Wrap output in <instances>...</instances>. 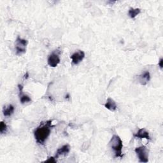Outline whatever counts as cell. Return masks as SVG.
<instances>
[{"mask_svg":"<svg viewBox=\"0 0 163 163\" xmlns=\"http://www.w3.org/2000/svg\"><path fill=\"white\" fill-rule=\"evenodd\" d=\"M54 127L52 125V120L43 122L35 129L34 136L36 142L39 145H44L50 134L51 128Z\"/></svg>","mask_w":163,"mask_h":163,"instance_id":"1","label":"cell"},{"mask_svg":"<svg viewBox=\"0 0 163 163\" xmlns=\"http://www.w3.org/2000/svg\"><path fill=\"white\" fill-rule=\"evenodd\" d=\"M110 145L111 148L113 149L115 157H122L123 155L122 153V147H123V144H122V141L121 140L120 138L117 135H114L110 142Z\"/></svg>","mask_w":163,"mask_h":163,"instance_id":"2","label":"cell"},{"mask_svg":"<svg viewBox=\"0 0 163 163\" xmlns=\"http://www.w3.org/2000/svg\"><path fill=\"white\" fill-rule=\"evenodd\" d=\"M28 40L21 38L18 36L16 41V51L17 56H21L26 51V46L28 45Z\"/></svg>","mask_w":163,"mask_h":163,"instance_id":"3","label":"cell"},{"mask_svg":"<svg viewBox=\"0 0 163 163\" xmlns=\"http://www.w3.org/2000/svg\"><path fill=\"white\" fill-rule=\"evenodd\" d=\"M139 161L140 162H148V151L145 146H141L135 148Z\"/></svg>","mask_w":163,"mask_h":163,"instance_id":"4","label":"cell"},{"mask_svg":"<svg viewBox=\"0 0 163 163\" xmlns=\"http://www.w3.org/2000/svg\"><path fill=\"white\" fill-rule=\"evenodd\" d=\"M61 59L59 56V54L56 52H52L48 58V64L52 68L56 67L59 63H60Z\"/></svg>","mask_w":163,"mask_h":163,"instance_id":"5","label":"cell"},{"mask_svg":"<svg viewBox=\"0 0 163 163\" xmlns=\"http://www.w3.org/2000/svg\"><path fill=\"white\" fill-rule=\"evenodd\" d=\"M85 58V53L82 50H78L73 53L71 56L72 63L74 64H78L83 61Z\"/></svg>","mask_w":163,"mask_h":163,"instance_id":"6","label":"cell"},{"mask_svg":"<svg viewBox=\"0 0 163 163\" xmlns=\"http://www.w3.org/2000/svg\"><path fill=\"white\" fill-rule=\"evenodd\" d=\"M134 137L135 138H139V139H144L145 138V139H147V140H151L148 132L145 128L140 129L137 133L134 134Z\"/></svg>","mask_w":163,"mask_h":163,"instance_id":"7","label":"cell"},{"mask_svg":"<svg viewBox=\"0 0 163 163\" xmlns=\"http://www.w3.org/2000/svg\"><path fill=\"white\" fill-rule=\"evenodd\" d=\"M70 151V146L69 145H64L61 148H59L56 152V158H58L60 156H66V155L68 154V153Z\"/></svg>","mask_w":163,"mask_h":163,"instance_id":"8","label":"cell"},{"mask_svg":"<svg viewBox=\"0 0 163 163\" xmlns=\"http://www.w3.org/2000/svg\"><path fill=\"white\" fill-rule=\"evenodd\" d=\"M105 107L106 108H107L108 110H109L110 111L114 112L117 110V106L116 103L115 102V101L114 100H112V98H109L107 99V101L106 102V103L105 104Z\"/></svg>","mask_w":163,"mask_h":163,"instance_id":"9","label":"cell"},{"mask_svg":"<svg viewBox=\"0 0 163 163\" xmlns=\"http://www.w3.org/2000/svg\"><path fill=\"white\" fill-rule=\"evenodd\" d=\"M19 89V92H20V101L22 104H25L26 103H29L31 101V98L28 96V95L22 94V90H23V87L22 85L19 84L18 86Z\"/></svg>","mask_w":163,"mask_h":163,"instance_id":"10","label":"cell"},{"mask_svg":"<svg viewBox=\"0 0 163 163\" xmlns=\"http://www.w3.org/2000/svg\"><path fill=\"white\" fill-rule=\"evenodd\" d=\"M150 79H151V75L150 73H149L148 71L145 72L144 73H143L142 75L139 76L140 83L143 86H145L148 82V81L150 80Z\"/></svg>","mask_w":163,"mask_h":163,"instance_id":"11","label":"cell"},{"mask_svg":"<svg viewBox=\"0 0 163 163\" xmlns=\"http://www.w3.org/2000/svg\"><path fill=\"white\" fill-rule=\"evenodd\" d=\"M14 106H13L12 105H9L8 106H5L3 108V115L5 117H10L11 116L13 112H14Z\"/></svg>","mask_w":163,"mask_h":163,"instance_id":"12","label":"cell"},{"mask_svg":"<svg viewBox=\"0 0 163 163\" xmlns=\"http://www.w3.org/2000/svg\"><path fill=\"white\" fill-rule=\"evenodd\" d=\"M141 12V10L140 8H131L129 10L128 12V14L129 16V17L132 19L135 18L137 17L138 15H139Z\"/></svg>","mask_w":163,"mask_h":163,"instance_id":"13","label":"cell"},{"mask_svg":"<svg viewBox=\"0 0 163 163\" xmlns=\"http://www.w3.org/2000/svg\"><path fill=\"white\" fill-rule=\"evenodd\" d=\"M7 130V126L5 123L3 121H2L1 123H0V132L2 134L5 133Z\"/></svg>","mask_w":163,"mask_h":163,"instance_id":"14","label":"cell"},{"mask_svg":"<svg viewBox=\"0 0 163 163\" xmlns=\"http://www.w3.org/2000/svg\"><path fill=\"white\" fill-rule=\"evenodd\" d=\"M45 162H57V160H56V157H49L47 160L45 161H44Z\"/></svg>","mask_w":163,"mask_h":163,"instance_id":"15","label":"cell"},{"mask_svg":"<svg viewBox=\"0 0 163 163\" xmlns=\"http://www.w3.org/2000/svg\"><path fill=\"white\" fill-rule=\"evenodd\" d=\"M162 63H163V59H161L160 61H159V66H160L161 68H162Z\"/></svg>","mask_w":163,"mask_h":163,"instance_id":"16","label":"cell"},{"mask_svg":"<svg viewBox=\"0 0 163 163\" xmlns=\"http://www.w3.org/2000/svg\"><path fill=\"white\" fill-rule=\"evenodd\" d=\"M28 77H29V74H28V73H26V75H25L24 77V79H27V78H28Z\"/></svg>","mask_w":163,"mask_h":163,"instance_id":"17","label":"cell"}]
</instances>
